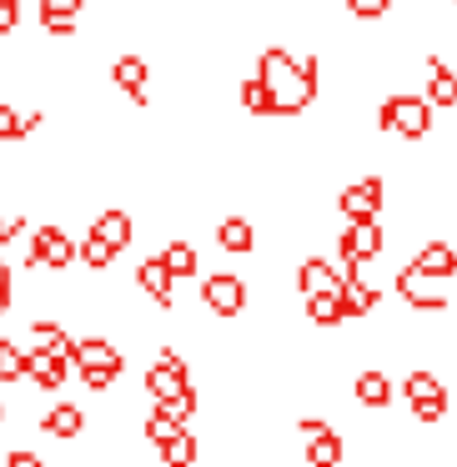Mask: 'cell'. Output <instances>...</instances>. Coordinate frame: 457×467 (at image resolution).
Returning a JSON list of instances; mask_svg holds the SVG:
<instances>
[{
  "label": "cell",
  "mask_w": 457,
  "mask_h": 467,
  "mask_svg": "<svg viewBox=\"0 0 457 467\" xmlns=\"http://www.w3.org/2000/svg\"><path fill=\"white\" fill-rule=\"evenodd\" d=\"M256 81L272 96V121H286V116H302L306 106L317 101V61H296L286 46H266L262 61H256Z\"/></svg>",
  "instance_id": "cell-1"
},
{
  "label": "cell",
  "mask_w": 457,
  "mask_h": 467,
  "mask_svg": "<svg viewBox=\"0 0 457 467\" xmlns=\"http://www.w3.org/2000/svg\"><path fill=\"white\" fill-rule=\"evenodd\" d=\"M71 367H81L86 387H91V392H101V387H111L116 377H121L126 362H121V352H116L111 342H101V337H86V342H76Z\"/></svg>",
  "instance_id": "cell-2"
},
{
  "label": "cell",
  "mask_w": 457,
  "mask_h": 467,
  "mask_svg": "<svg viewBox=\"0 0 457 467\" xmlns=\"http://www.w3.org/2000/svg\"><path fill=\"white\" fill-rule=\"evenodd\" d=\"M377 116H382L387 131L407 136V141H422L432 131V106H427V96H387Z\"/></svg>",
  "instance_id": "cell-3"
},
{
  "label": "cell",
  "mask_w": 457,
  "mask_h": 467,
  "mask_svg": "<svg viewBox=\"0 0 457 467\" xmlns=\"http://www.w3.org/2000/svg\"><path fill=\"white\" fill-rule=\"evenodd\" d=\"M76 256H81V246H76L61 226H41V232H31V242H26V266H51V272H66Z\"/></svg>",
  "instance_id": "cell-4"
},
{
  "label": "cell",
  "mask_w": 457,
  "mask_h": 467,
  "mask_svg": "<svg viewBox=\"0 0 457 467\" xmlns=\"http://www.w3.org/2000/svg\"><path fill=\"white\" fill-rule=\"evenodd\" d=\"M382 246H387V232H382V222H377V216L347 222V232L337 236V252H342L347 266H362V262H372V256H382Z\"/></svg>",
  "instance_id": "cell-5"
},
{
  "label": "cell",
  "mask_w": 457,
  "mask_h": 467,
  "mask_svg": "<svg viewBox=\"0 0 457 467\" xmlns=\"http://www.w3.org/2000/svg\"><path fill=\"white\" fill-rule=\"evenodd\" d=\"M402 392H407V402H412L417 422H442V417H447V392H442V382H437L432 372H422V367L407 372Z\"/></svg>",
  "instance_id": "cell-6"
},
{
  "label": "cell",
  "mask_w": 457,
  "mask_h": 467,
  "mask_svg": "<svg viewBox=\"0 0 457 467\" xmlns=\"http://www.w3.org/2000/svg\"><path fill=\"white\" fill-rule=\"evenodd\" d=\"M186 387H192V377H186V357L182 352H161V362L146 372V392L156 397V402H171V397H182Z\"/></svg>",
  "instance_id": "cell-7"
},
{
  "label": "cell",
  "mask_w": 457,
  "mask_h": 467,
  "mask_svg": "<svg viewBox=\"0 0 457 467\" xmlns=\"http://www.w3.org/2000/svg\"><path fill=\"white\" fill-rule=\"evenodd\" d=\"M202 296H206V306H212V312L226 322V317H242V306H246V282H242V276H232V272H216V276H206Z\"/></svg>",
  "instance_id": "cell-8"
},
{
  "label": "cell",
  "mask_w": 457,
  "mask_h": 467,
  "mask_svg": "<svg viewBox=\"0 0 457 467\" xmlns=\"http://www.w3.org/2000/svg\"><path fill=\"white\" fill-rule=\"evenodd\" d=\"M337 296H342L347 322H362V317H372V306L382 302V292H377L367 276H357V266H347V276L337 282Z\"/></svg>",
  "instance_id": "cell-9"
},
{
  "label": "cell",
  "mask_w": 457,
  "mask_h": 467,
  "mask_svg": "<svg viewBox=\"0 0 457 467\" xmlns=\"http://www.w3.org/2000/svg\"><path fill=\"white\" fill-rule=\"evenodd\" d=\"M337 206H342V216H347V222H362V216H377V212L387 206V186L377 182V176H367V182L347 186V192L337 196Z\"/></svg>",
  "instance_id": "cell-10"
},
{
  "label": "cell",
  "mask_w": 457,
  "mask_h": 467,
  "mask_svg": "<svg viewBox=\"0 0 457 467\" xmlns=\"http://www.w3.org/2000/svg\"><path fill=\"white\" fill-rule=\"evenodd\" d=\"M427 106H442V111H452L457 106V71L442 61V56H427Z\"/></svg>",
  "instance_id": "cell-11"
},
{
  "label": "cell",
  "mask_w": 457,
  "mask_h": 467,
  "mask_svg": "<svg viewBox=\"0 0 457 467\" xmlns=\"http://www.w3.org/2000/svg\"><path fill=\"white\" fill-rule=\"evenodd\" d=\"M412 272H417V276H427V282H442V276H452V272H457V246H447V242H427L422 252L412 256Z\"/></svg>",
  "instance_id": "cell-12"
},
{
  "label": "cell",
  "mask_w": 457,
  "mask_h": 467,
  "mask_svg": "<svg viewBox=\"0 0 457 467\" xmlns=\"http://www.w3.org/2000/svg\"><path fill=\"white\" fill-rule=\"evenodd\" d=\"M111 81L121 86L126 96H131L136 106H146L151 96H146V81H151V66L141 61V56H121V61L111 66Z\"/></svg>",
  "instance_id": "cell-13"
},
{
  "label": "cell",
  "mask_w": 457,
  "mask_h": 467,
  "mask_svg": "<svg viewBox=\"0 0 457 467\" xmlns=\"http://www.w3.org/2000/svg\"><path fill=\"white\" fill-rule=\"evenodd\" d=\"M397 292H402L417 312H447V296L432 292V286H427V276H417L412 266H407V272H397Z\"/></svg>",
  "instance_id": "cell-14"
},
{
  "label": "cell",
  "mask_w": 457,
  "mask_h": 467,
  "mask_svg": "<svg viewBox=\"0 0 457 467\" xmlns=\"http://www.w3.org/2000/svg\"><path fill=\"white\" fill-rule=\"evenodd\" d=\"M66 367H71V362H61V357H51L46 347H36V352H26V377H31L36 387H46V392H56V387L66 382Z\"/></svg>",
  "instance_id": "cell-15"
},
{
  "label": "cell",
  "mask_w": 457,
  "mask_h": 467,
  "mask_svg": "<svg viewBox=\"0 0 457 467\" xmlns=\"http://www.w3.org/2000/svg\"><path fill=\"white\" fill-rule=\"evenodd\" d=\"M337 282H342V272H337L332 262H322V256H306V262L296 266V286H302V296H312V292H337Z\"/></svg>",
  "instance_id": "cell-16"
},
{
  "label": "cell",
  "mask_w": 457,
  "mask_h": 467,
  "mask_svg": "<svg viewBox=\"0 0 457 467\" xmlns=\"http://www.w3.org/2000/svg\"><path fill=\"white\" fill-rule=\"evenodd\" d=\"M136 286H141L151 302H161V306H171V272L161 266V256H146L141 266H136Z\"/></svg>",
  "instance_id": "cell-17"
},
{
  "label": "cell",
  "mask_w": 457,
  "mask_h": 467,
  "mask_svg": "<svg viewBox=\"0 0 457 467\" xmlns=\"http://www.w3.org/2000/svg\"><path fill=\"white\" fill-rule=\"evenodd\" d=\"M91 236H96V242H106L116 256H121L126 246H131V216H126V212H101V216H96V226H91Z\"/></svg>",
  "instance_id": "cell-18"
},
{
  "label": "cell",
  "mask_w": 457,
  "mask_h": 467,
  "mask_svg": "<svg viewBox=\"0 0 457 467\" xmlns=\"http://www.w3.org/2000/svg\"><path fill=\"white\" fill-rule=\"evenodd\" d=\"M86 427V412L76 402H56L51 412H46V432L56 437V442H71V437H81Z\"/></svg>",
  "instance_id": "cell-19"
},
{
  "label": "cell",
  "mask_w": 457,
  "mask_h": 467,
  "mask_svg": "<svg viewBox=\"0 0 457 467\" xmlns=\"http://www.w3.org/2000/svg\"><path fill=\"white\" fill-rule=\"evenodd\" d=\"M352 397H357L362 407H387V402H392V377L372 367V372H362V377L352 382Z\"/></svg>",
  "instance_id": "cell-20"
},
{
  "label": "cell",
  "mask_w": 457,
  "mask_h": 467,
  "mask_svg": "<svg viewBox=\"0 0 457 467\" xmlns=\"http://www.w3.org/2000/svg\"><path fill=\"white\" fill-rule=\"evenodd\" d=\"M216 246H222V252H252L256 246V232H252V222H242V216H226L222 226H216Z\"/></svg>",
  "instance_id": "cell-21"
},
{
  "label": "cell",
  "mask_w": 457,
  "mask_h": 467,
  "mask_svg": "<svg viewBox=\"0 0 457 467\" xmlns=\"http://www.w3.org/2000/svg\"><path fill=\"white\" fill-rule=\"evenodd\" d=\"M306 317H312L317 327H342L347 322L342 296H337V292H312V296H306Z\"/></svg>",
  "instance_id": "cell-22"
},
{
  "label": "cell",
  "mask_w": 457,
  "mask_h": 467,
  "mask_svg": "<svg viewBox=\"0 0 457 467\" xmlns=\"http://www.w3.org/2000/svg\"><path fill=\"white\" fill-rule=\"evenodd\" d=\"M342 457H347V442L337 432H322L306 442V467H337Z\"/></svg>",
  "instance_id": "cell-23"
},
{
  "label": "cell",
  "mask_w": 457,
  "mask_h": 467,
  "mask_svg": "<svg viewBox=\"0 0 457 467\" xmlns=\"http://www.w3.org/2000/svg\"><path fill=\"white\" fill-rule=\"evenodd\" d=\"M176 432H186V417H176L171 407H161V402H156V412L146 417V437H151V442L161 447V442H171Z\"/></svg>",
  "instance_id": "cell-24"
},
{
  "label": "cell",
  "mask_w": 457,
  "mask_h": 467,
  "mask_svg": "<svg viewBox=\"0 0 457 467\" xmlns=\"http://www.w3.org/2000/svg\"><path fill=\"white\" fill-rule=\"evenodd\" d=\"M161 266L171 272V282H186V276L196 272V246H192V242H171V246L161 252Z\"/></svg>",
  "instance_id": "cell-25"
},
{
  "label": "cell",
  "mask_w": 457,
  "mask_h": 467,
  "mask_svg": "<svg viewBox=\"0 0 457 467\" xmlns=\"http://www.w3.org/2000/svg\"><path fill=\"white\" fill-rule=\"evenodd\" d=\"M161 457H166V467H192L196 462V437L176 432L171 442H161Z\"/></svg>",
  "instance_id": "cell-26"
},
{
  "label": "cell",
  "mask_w": 457,
  "mask_h": 467,
  "mask_svg": "<svg viewBox=\"0 0 457 467\" xmlns=\"http://www.w3.org/2000/svg\"><path fill=\"white\" fill-rule=\"evenodd\" d=\"M41 126V116H21L16 106H0V141H16V136L36 131Z\"/></svg>",
  "instance_id": "cell-27"
},
{
  "label": "cell",
  "mask_w": 457,
  "mask_h": 467,
  "mask_svg": "<svg viewBox=\"0 0 457 467\" xmlns=\"http://www.w3.org/2000/svg\"><path fill=\"white\" fill-rule=\"evenodd\" d=\"M242 106L256 116V121H266V116H272V96H266V86L256 81V76H252V81H242Z\"/></svg>",
  "instance_id": "cell-28"
},
{
  "label": "cell",
  "mask_w": 457,
  "mask_h": 467,
  "mask_svg": "<svg viewBox=\"0 0 457 467\" xmlns=\"http://www.w3.org/2000/svg\"><path fill=\"white\" fill-rule=\"evenodd\" d=\"M0 382H26V352L0 342Z\"/></svg>",
  "instance_id": "cell-29"
},
{
  "label": "cell",
  "mask_w": 457,
  "mask_h": 467,
  "mask_svg": "<svg viewBox=\"0 0 457 467\" xmlns=\"http://www.w3.org/2000/svg\"><path fill=\"white\" fill-rule=\"evenodd\" d=\"M81 262L91 266V272H106V266L116 262V252L106 242H96V236H86V242H81Z\"/></svg>",
  "instance_id": "cell-30"
},
{
  "label": "cell",
  "mask_w": 457,
  "mask_h": 467,
  "mask_svg": "<svg viewBox=\"0 0 457 467\" xmlns=\"http://www.w3.org/2000/svg\"><path fill=\"white\" fill-rule=\"evenodd\" d=\"M347 11H352L357 21H377V16L392 11V0H347Z\"/></svg>",
  "instance_id": "cell-31"
},
{
  "label": "cell",
  "mask_w": 457,
  "mask_h": 467,
  "mask_svg": "<svg viewBox=\"0 0 457 467\" xmlns=\"http://www.w3.org/2000/svg\"><path fill=\"white\" fill-rule=\"evenodd\" d=\"M46 36H56V41H71L76 36V21H66V16H41Z\"/></svg>",
  "instance_id": "cell-32"
},
{
  "label": "cell",
  "mask_w": 457,
  "mask_h": 467,
  "mask_svg": "<svg viewBox=\"0 0 457 467\" xmlns=\"http://www.w3.org/2000/svg\"><path fill=\"white\" fill-rule=\"evenodd\" d=\"M41 16H66V21H76V16H81V0H41Z\"/></svg>",
  "instance_id": "cell-33"
},
{
  "label": "cell",
  "mask_w": 457,
  "mask_h": 467,
  "mask_svg": "<svg viewBox=\"0 0 457 467\" xmlns=\"http://www.w3.org/2000/svg\"><path fill=\"white\" fill-rule=\"evenodd\" d=\"M21 21V0H0V36H11Z\"/></svg>",
  "instance_id": "cell-34"
},
{
  "label": "cell",
  "mask_w": 457,
  "mask_h": 467,
  "mask_svg": "<svg viewBox=\"0 0 457 467\" xmlns=\"http://www.w3.org/2000/svg\"><path fill=\"white\" fill-rule=\"evenodd\" d=\"M21 232H26V222H21V216H11V222L0 216V246H11V242H16V236H21Z\"/></svg>",
  "instance_id": "cell-35"
},
{
  "label": "cell",
  "mask_w": 457,
  "mask_h": 467,
  "mask_svg": "<svg viewBox=\"0 0 457 467\" xmlns=\"http://www.w3.org/2000/svg\"><path fill=\"white\" fill-rule=\"evenodd\" d=\"M11 266H5V262H0V317H5V312H11Z\"/></svg>",
  "instance_id": "cell-36"
},
{
  "label": "cell",
  "mask_w": 457,
  "mask_h": 467,
  "mask_svg": "<svg viewBox=\"0 0 457 467\" xmlns=\"http://www.w3.org/2000/svg\"><path fill=\"white\" fill-rule=\"evenodd\" d=\"M296 432L306 437V442H312V437H322V432H332V427L322 422V417H302V422H296Z\"/></svg>",
  "instance_id": "cell-37"
},
{
  "label": "cell",
  "mask_w": 457,
  "mask_h": 467,
  "mask_svg": "<svg viewBox=\"0 0 457 467\" xmlns=\"http://www.w3.org/2000/svg\"><path fill=\"white\" fill-rule=\"evenodd\" d=\"M5 467H46V462H41L36 452H26V447H21V452H11V457H5Z\"/></svg>",
  "instance_id": "cell-38"
},
{
  "label": "cell",
  "mask_w": 457,
  "mask_h": 467,
  "mask_svg": "<svg viewBox=\"0 0 457 467\" xmlns=\"http://www.w3.org/2000/svg\"><path fill=\"white\" fill-rule=\"evenodd\" d=\"M0 417H5V407H0Z\"/></svg>",
  "instance_id": "cell-39"
}]
</instances>
